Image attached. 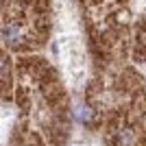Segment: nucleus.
<instances>
[{
	"label": "nucleus",
	"instance_id": "f257e3e1",
	"mask_svg": "<svg viewBox=\"0 0 146 146\" xmlns=\"http://www.w3.org/2000/svg\"><path fill=\"white\" fill-rule=\"evenodd\" d=\"M76 118H79L81 122H87L92 118V109H90V107H83V105L76 107Z\"/></svg>",
	"mask_w": 146,
	"mask_h": 146
},
{
	"label": "nucleus",
	"instance_id": "f03ea898",
	"mask_svg": "<svg viewBox=\"0 0 146 146\" xmlns=\"http://www.w3.org/2000/svg\"><path fill=\"white\" fill-rule=\"evenodd\" d=\"M9 118H11V113H0V142H2L5 129H7V124H9Z\"/></svg>",
	"mask_w": 146,
	"mask_h": 146
}]
</instances>
